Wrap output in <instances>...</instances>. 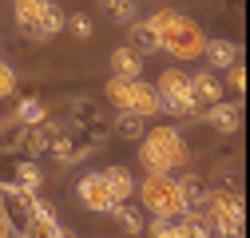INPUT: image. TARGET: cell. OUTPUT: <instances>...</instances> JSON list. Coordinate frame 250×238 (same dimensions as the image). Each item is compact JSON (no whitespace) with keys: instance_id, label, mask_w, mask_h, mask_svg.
I'll use <instances>...</instances> for the list:
<instances>
[{"instance_id":"6da1fadb","label":"cell","mask_w":250,"mask_h":238,"mask_svg":"<svg viewBox=\"0 0 250 238\" xmlns=\"http://www.w3.org/2000/svg\"><path fill=\"white\" fill-rule=\"evenodd\" d=\"M147 24L159 32V52H171L175 60H199V56H203L207 36H203V28H199L191 16L163 8V12H155Z\"/></svg>"},{"instance_id":"7a4b0ae2","label":"cell","mask_w":250,"mask_h":238,"mask_svg":"<svg viewBox=\"0 0 250 238\" xmlns=\"http://www.w3.org/2000/svg\"><path fill=\"white\" fill-rule=\"evenodd\" d=\"M139 163L143 171H183L187 163H191V147H187L183 131L175 127H155V131H143L139 139Z\"/></svg>"},{"instance_id":"3957f363","label":"cell","mask_w":250,"mask_h":238,"mask_svg":"<svg viewBox=\"0 0 250 238\" xmlns=\"http://www.w3.org/2000/svg\"><path fill=\"white\" fill-rule=\"evenodd\" d=\"M143 211L151 215H183V198H179V183L171 178V171H147V178L135 187Z\"/></svg>"},{"instance_id":"277c9868","label":"cell","mask_w":250,"mask_h":238,"mask_svg":"<svg viewBox=\"0 0 250 238\" xmlns=\"http://www.w3.org/2000/svg\"><path fill=\"white\" fill-rule=\"evenodd\" d=\"M203 215L210 218V234H242V198L234 191H207Z\"/></svg>"},{"instance_id":"5b68a950","label":"cell","mask_w":250,"mask_h":238,"mask_svg":"<svg viewBox=\"0 0 250 238\" xmlns=\"http://www.w3.org/2000/svg\"><path fill=\"white\" fill-rule=\"evenodd\" d=\"M76 198L87 206V211H96V215H107V206L115 202V198H111V187H107V178H104V171H87V175H80Z\"/></svg>"},{"instance_id":"8992f818","label":"cell","mask_w":250,"mask_h":238,"mask_svg":"<svg viewBox=\"0 0 250 238\" xmlns=\"http://www.w3.org/2000/svg\"><path fill=\"white\" fill-rule=\"evenodd\" d=\"M0 183H16L28 191H40L44 183V171L32 159H12V155H0Z\"/></svg>"},{"instance_id":"52a82bcc","label":"cell","mask_w":250,"mask_h":238,"mask_svg":"<svg viewBox=\"0 0 250 238\" xmlns=\"http://www.w3.org/2000/svg\"><path fill=\"white\" fill-rule=\"evenodd\" d=\"M48 4L52 0H12V20L28 40H40V24H44Z\"/></svg>"},{"instance_id":"ba28073f","label":"cell","mask_w":250,"mask_h":238,"mask_svg":"<svg viewBox=\"0 0 250 238\" xmlns=\"http://www.w3.org/2000/svg\"><path fill=\"white\" fill-rule=\"evenodd\" d=\"M24 234H44V238H64L68 234V226L56 218V211L44 202V198H36L32 202V211H28V222H24Z\"/></svg>"},{"instance_id":"9c48e42d","label":"cell","mask_w":250,"mask_h":238,"mask_svg":"<svg viewBox=\"0 0 250 238\" xmlns=\"http://www.w3.org/2000/svg\"><path fill=\"white\" fill-rule=\"evenodd\" d=\"M199 119H207V123H210L214 131H223V135H234V131L242 127V107H238V103H227V99H214V103L203 107Z\"/></svg>"},{"instance_id":"30bf717a","label":"cell","mask_w":250,"mask_h":238,"mask_svg":"<svg viewBox=\"0 0 250 238\" xmlns=\"http://www.w3.org/2000/svg\"><path fill=\"white\" fill-rule=\"evenodd\" d=\"M131 111H139L143 119L163 115V99H159V92H155V83H143V76L131 79Z\"/></svg>"},{"instance_id":"8fae6325","label":"cell","mask_w":250,"mask_h":238,"mask_svg":"<svg viewBox=\"0 0 250 238\" xmlns=\"http://www.w3.org/2000/svg\"><path fill=\"white\" fill-rule=\"evenodd\" d=\"M187 83H191V96H195V99H199L203 107L227 96V87H223V79H218L214 72H195V76H187Z\"/></svg>"},{"instance_id":"7c38bea8","label":"cell","mask_w":250,"mask_h":238,"mask_svg":"<svg viewBox=\"0 0 250 238\" xmlns=\"http://www.w3.org/2000/svg\"><path fill=\"white\" fill-rule=\"evenodd\" d=\"M111 76H127V79L143 76V52L131 48V44H119L111 52Z\"/></svg>"},{"instance_id":"4fadbf2b","label":"cell","mask_w":250,"mask_h":238,"mask_svg":"<svg viewBox=\"0 0 250 238\" xmlns=\"http://www.w3.org/2000/svg\"><path fill=\"white\" fill-rule=\"evenodd\" d=\"M155 92H159V99H163V103H171V99L187 96V92H191V83H187V72H183V68H163V72H159V79H155Z\"/></svg>"},{"instance_id":"5bb4252c","label":"cell","mask_w":250,"mask_h":238,"mask_svg":"<svg viewBox=\"0 0 250 238\" xmlns=\"http://www.w3.org/2000/svg\"><path fill=\"white\" fill-rule=\"evenodd\" d=\"M104 178H107V187H111V198H115V202H127V198L135 195V178H131V171L123 167V163H111V167L104 171Z\"/></svg>"},{"instance_id":"9a60e30c","label":"cell","mask_w":250,"mask_h":238,"mask_svg":"<svg viewBox=\"0 0 250 238\" xmlns=\"http://www.w3.org/2000/svg\"><path fill=\"white\" fill-rule=\"evenodd\" d=\"M16 147L24 155H48V123H24L16 135Z\"/></svg>"},{"instance_id":"2e32d148","label":"cell","mask_w":250,"mask_h":238,"mask_svg":"<svg viewBox=\"0 0 250 238\" xmlns=\"http://www.w3.org/2000/svg\"><path fill=\"white\" fill-rule=\"evenodd\" d=\"M175 183H179L183 211H203V202H207V187H203V178H199V175H183V178H175Z\"/></svg>"},{"instance_id":"e0dca14e","label":"cell","mask_w":250,"mask_h":238,"mask_svg":"<svg viewBox=\"0 0 250 238\" xmlns=\"http://www.w3.org/2000/svg\"><path fill=\"white\" fill-rule=\"evenodd\" d=\"M203 60H207L210 68H230L234 60H238V48L230 40H207L203 44Z\"/></svg>"},{"instance_id":"ac0fdd59","label":"cell","mask_w":250,"mask_h":238,"mask_svg":"<svg viewBox=\"0 0 250 238\" xmlns=\"http://www.w3.org/2000/svg\"><path fill=\"white\" fill-rule=\"evenodd\" d=\"M107 218H115V226H119L123 234H143V226H147L143 215L131 211L127 202H111V206H107Z\"/></svg>"},{"instance_id":"d6986e66","label":"cell","mask_w":250,"mask_h":238,"mask_svg":"<svg viewBox=\"0 0 250 238\" xmlns=\"http://www.w3.org/2000/svg\"><path fill=\"white\" fill-rule=\"evenodd\" d=\"M143 131H147V119H143L139 111H131V107H119V115H115V135L135 143Z\"/></svg>"},{"instance_id":"ffe728a7","label":"cell","mask_w":250,"mask_h":238,"mask_svg":"<svg viewBox=\"0 0 250 238\" xmlns=\"http://www.w3.org/2000/svg\"><path fill=\"white\" fill-rule=\"evenodd\" d=\"M8 123H20V127H24V123H48V107H44V99H32V96L20 99Z\"/></svg>"},{"instance_id":"44dd1931","label":"cell","mask_w":250,"mask_h":238,"mask_svg":"<svg viewBox=\"0 0 250 238\" xmlns=\"http://www.w3.org/2000/svg\"><path fill=\"white\" fill-rule=\"evenodd\" d=\"M127 28H131V48H139V52H159V32H155L147 20H131Z\"/></svg>"},{"instance_id":"7402d4cb","label":"cell","mask_w":250,"mask_h":238,"mask_svg":"<svg viewBox=\"0 0 250 238\" xmlns=\"http://www.w3.org/2000/svg\"><path fill=\"white\" fill-rule=\"evenodd\" d=\"M72 115H76V123H83V127L100 123V99H91V96H76V99H72Z\"/></svg>"},{"instance_id":"603a6c76","label":"cell","mask_w":250,"mask_h":238,"mask_svg":"<svg viewBox=\"0 0 250 238\" xmlns=\"http://www.w3.org/2000/svg\"><path fill=\"white\" fill-rule=\"evenodd\" d=\"M163 111H171V115H179V119H199L203 115V103L187 92V96H179V99H171V103H163Z\"/></svg>"},{"instance_id":"cb8c5ba5","label":"cell","mask_w":250,"mask_h":238,"mask_svg":"<svg viewBox=\"0 0 250 238\" xmlns=\"http://www.w3.org/2000/svg\"><path fill=\"white\" fill-rule=\"evenodd\" d=\"M64 28H68L76 40H91V36H96V20H91L87 12H72V16H64Z\"/></svg>"},{"instance_id":"d4e9b609","label":"cell","mask_w":250,"mask_h":238,"mask_svg":"<svg viewBox=\"0 0 250 238\" xmlns=\"http://www.w3.org/2000/svg\"><path fill=\"white\" fill-rule=\"evenodd\" d=\"M107 99L115 107H131V79L127 76H111L107 79Z\"/></svg>"},{"instance_id":"484cf974","label":"cell","mask_w":250,"mask_h":238,"mask_svg":"<svg viewBox=\"0 0 250 238\" xmlns=\"http://www.w3.org/2000/svg\"><path fill=\"white\" fill-rule=\"evenodd\" d=\"M143 230H151L155 238H183V234H179V215H175V218H171V215H155V222L143 226Z\"/></svg>"},{"instance_id":"4316f807","label":"cell","mask_w":250,"mask_h":238,"mask_svg":"<svg viewBox=\"0 0 250 238\" xmlns=\"http://www.w3.org/2000/svg\"><path fill=\"white\" fill-rule=\"evenodd\" d=\"M56 32H64V12H60V4H48L44 24H40V40H52Z\"/></svg>"},{"instance_id":"83f0119b","label":"cell","mask_w":250,"mask_h":238,"mask_svg":"<svg viewBox=\"0 0 250 238\" xmlns=\"http://www.w3.org/2000/svg\"><path fill=\"white\" fill-rule=\"evenodd\" d=\"M223 72H227V79H223V87H230L234 96H242V92H246V68H242L238 60H234V64H230V68H223Z\"/></svg>"},{"instance_id":"f1b7e54d","label":"cell","mask_w":250,"mask_h":238,"mask_svg":"<svg viewBox=\"0 0 250 238\" xmlns=\"http://www.w3.org/2000/svg\"><path fill=\"white\" fill-rule=\"evenodd\" d=\"M16 87H20V79H16L12 64H4V60H0V99H12Z\"/></svg>"},{"instance_id":"f546056e","label":"cell","mask_w":250,"mask_h":238,"mask_svg":"<svg viewBox=\"0 0 250 238\" xmlns=\"http://www.w3.org/2000/svg\"><path fill=\"white\" fill-rule=\"evenodd\" d=\"M107 12H111L115 20H123V24H131L139 8H135V0H115V4H107Z\"/></svg>"},{"instance_id":"4dcf8cb0","label":"cell","mask_w":250,"mask_h":238,"mask_svg":"<svg viewBox=\"0 0 250 238\" xmlns=\"http://www.w3.org/2000/svg\"><path fill=\"white\" fill-rule=\"evenodd\" d=\"M8 234H12V222L4 218V211H0V238H8Z\"/></svg>"},{"instance_id":"1f68e13d","label":"cell","mask_w":250,"mask_h":238,"mask_svg":"<svg viewBox=\"0 0 250 238\" xmlns=\"http://www.w3.org/2000/svg\"><path fill=\"white\" fill-rule=\"evenodd\" d=\"M8 127H12V123H8V119H0V135H4V131H8Z\"/></svg>"}]
</instances>
